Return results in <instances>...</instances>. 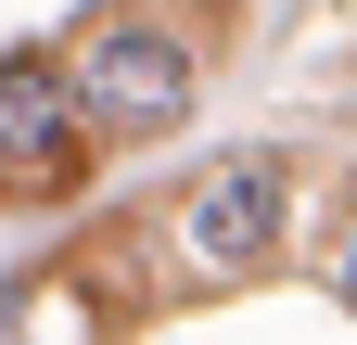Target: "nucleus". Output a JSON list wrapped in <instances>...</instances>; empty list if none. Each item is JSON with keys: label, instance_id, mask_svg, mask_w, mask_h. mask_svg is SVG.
Here are the masks:
<instances>
[{"label": "nucleus", "instance_id": "nucleus-1", "mask_svg": "<svg viewBox=\"0 0 357 345\" xmlns=\"http://www.w3.org/2000/svg\"><path fill=\"white\" fill-rule=\"evenodd\" d=\"M64 77H77V115L102 128V141H153V128L192 115V38L153 26V13H102Z\"/></svg>", "mask_w": 357, "mask_h": 345}, {"label": "nucleus", "instance_id": "nucleus-4", "mask_svg": "<svg viewBox=\"0 0 357 345\" xmlns=\"http://www.w3.org/2000/svg\"><path fill=\"white\" fill-rule=\"evenodd\" d=\"M344 307H357V243H344Z\"/></svg>", "mask_w": 357, "mask_h": 345}, {"label": "nucleus", "instance_id": "nucleus-2", "mask_svg": "<svg viewBox=\"0 0 357 345\" xmlns=\"http://www.w3.org/2000/svg\"><path fill=\"white\" fill-rule=\"evenodd\" d=\"M281 218H294V179H281V154H217L204 179L178 192L166 243L192 256L204 281H243V269H268V256H281Z\"/></svg>", "mask_w": 357, "mask_h": 345}, {"label": "nucleus", "instance_id": "nucleus-3", "mask_svg": "<svg viewBox=\"0 0 357 345\" xmlns=\"http://www.w3.org/2000/svg\"><path fill=\"white\" fill-rule=\"evenodd\" d=\"M89 179V115H77V77L64 64H38L13 52L0 64V192L13 205H52Z\"/></svg>", "mask_w": 357, "mask_h": 345}]
</instances>
